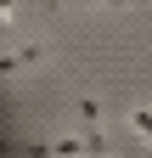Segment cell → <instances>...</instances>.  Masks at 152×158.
<instances>
[{"label": "cell", "mask_w": 152, "mask_h": 158, "mask_svg": "<svg viewBox=\"0 0 152 158\" xmlns=\"http://www.w3.org/2000/svg\"><path fill=\"white\" fill-rule=\"evenodd\" d=\"M85 6H107V11H130V0H85Z\"/></svg>", "instance_id": "3957f363"}, {"label": "cell", "mask_w": 152, "mask_h": 158, "mask_svg": "<svg viewBox=\"0 0 152 158\" xmlns=\"http://www.w3.org/2000/svg\"><path fill=\"white\" fill-rule=\"evenodd\" d=\"M28 62H45V45H28V51H17L0 62V73H17V68H28Z\"/></svg>", "instance_id": "6da1fadb"}, {"label": "cell", "mask_w": 152, "mask_h": 158, "mask_svg": "<svg viewBox=\"0 0 152 158\" xmlns=\"http://www.w3.org/2000/svg\"><path fill=\"white\" fill-rule=\"evenodd\" d=\"M124 118H130V130H135V135H141V141L152 147V107H130Z\"/></svg>", "instance_id": "7a4b0ae2"}]
</instances>
